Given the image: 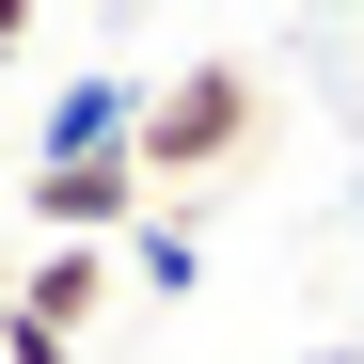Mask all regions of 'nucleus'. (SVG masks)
I'll return each mask as SVG.
<instances>
[{"instance_id":"obj_1","label":"nucleus","mask_w":364,"mask_h":364,"mask_svg":"<svg viewBox=\"0 0 364 364\" xmlns=\"http://www.w3.org/2000/svg\"><path fill=\"white\" fill-rule=\"evenodd\" d=\"M269 143V80L237 64V48H206V64H174V80H143V111H127V159H143V206H174V191H222L237 159Z\"/></svg>"},{"instance_id":"obj_2","label":"nucleus","mask_w":364,"mask_h":364,"mask_svg":"<svg viewBox=\"0 0 364 364\" xmlns=\"http://www.w3.org/2000/svg\"><path fill=\"white\" fill-rule=\"evenodd\" d=\"M32 237H127L143 222V159L111 143V159H32V191H16Z\"/></svg>"},{"instance_id":"obj_3","label":"nucleus","mask_w":364,"mask_h":364,"mask_svg":"<svg viewBox=\"0 0 364 364\" xmlns=\"http://www.w3.org/2000/svg\"><path fill=\"white\" fill-rule=\"evenodd\" d=\"M0 317H32V333H95V317H111V237H48V254L16 269Z\"/></svg>"},{"instance_id":"obj_4","label":"nucleus","mask_w":364,"mask_h":364,"mask_svg":"<svg viewBox=\"0 0 364 364\" xmlns=\"http://www.w3.org/2000/svg\"><path fill=\"white\" fill-rule=\"evenodd\" d=\"M127 111H143V80H64V95H48V127H32V159H111V143H127Z\"/></svg>"},{"instance_id":"obj_5","label":"nucleus","mask_w":364,"mask_h":364,"mask_svg":"<svg viewBox=\"0 0 364 364\" xmlns=\"http://www.w3.org/2000/svg\"><path fill=\"white\" fill-rule=\"evenodd\" d=\"M127 269H143V301H191V285H206V237L143 206V222H127Z\"/></svg>"},{"instance_id":"obj_6","label":"nucleus","mask_w":364,"mask_h":364,"mask_svg":"<svg viewBox=\"0 0 364 364\" xmlns=\"http://www.w3.org/2000/svg\"><path fill=\"white\" fill-rule=\"evenodd\" d=\"M0 364H80V333H32V317H0Z\"/></svg>"},{"instance_id":"obj_7","label":"nucleus","mask_w":364,"mask_h":364,"mask_svg":"<svg viewBox=\"0 0 364 364\" xmlns=\"http://www.w3.org/2000/svg\"><path fill=\"white\" fill-rule=\"evenodd\" d=\"M16 48H32V0H0V80H16Z\"/></svg>"},{"instance_id":"obj_8","label":"nucleus","mask_w":364,"mask_h":364,"mask_svg":"<svg viewBox=\"0 0 364 364\" xmlns=\"http://www.w3.org/2000/svg\"><path fill=\"white\" fill-rule=\"evenodd\" d=\"M301 364H364V348H301Z\"/></svg>"},{"instance_id":"obj_9","label":"nucleus","mask_w":364,"mask_h":364,"mask_svg":"<svg viewBox=\"0 0 364 364\" xmlns=\"http://www.w3.org/2000/svg\"><path fill=\"white\" fill-rule=\"evenodd\" d=\"M333 16H364V0H333Z\"/></svg>"}]
</instances>
